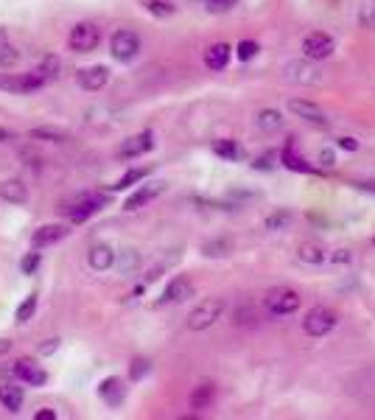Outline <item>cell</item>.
I'll return each mask as SVG.
<instances>
[{
	"mask_svg": "<svg viewBox=\"0 0 375 420\" xmlns=\"http://www.w3.org/2000/svg\"><path fill=\"white\" fill-rule=\"evenodd\" d=\"M300 291H294V288H272L266 294V300H263V305H266V311L272 317H289V314H294L300 308Z\"/></svg>",
	"mask_w": 375,
	"mask_h": 420,
	"instance_id": "1",
	"label": "cell"
},
{
	"mask_svg": "<svg viewBox=\"0 0 375 420\" xmlns=\"http://www.w3.org/2000/svg\"><path fill=\"white\" fill-rule=\"evenodd\" d=\"M109 202V197L107 194H93V197H78L73 202H68L62 213L68 216V221H73V224H81V221H87L90 216H95L98 210L104 208Z\"/></svg>",
	"mask_w": 375,
	"mask_h": 420,
	"instance_id": "2",
	"label": "cell"
},
{
	"mask_svg": "<svg viewBox=\"0 0 375 420\" xmlns=\"http://www.w3.org/2000/svg\"><path fill=\"white\" fill-rule=\"evenodd\" d=\"M222 311H225V300H219V297L202 300V303L188 314V328H191V331H205V328H210V325L222 317Z\"/></svg>",
	"mask_w": 375,
	"mask_h": 420,
	"instance_id": "3",
	"label": "cell"
},
{
	"mask_svg": "<svg viewBox=\"0 0 375 420\" xmlns=\"http://www.w3.org/2000/svg\"><path fill=\"white\" fill-rule=\"evenodd\" d=\"M336 322H339L336 311H331V308H325V305H316V308H311V311L305 314L302 331H305L308 337H325V334H331V331L336 328Z\"/></svg>",
	"mask_w": 375,
	"mask_h": 420,
	"instance_id": "4",
	"label": "cell"
},
{
	"mask_svg": "<svg viewBox=\"0 0 375 420\" xmlns=\"http://www.w3.org/2000/svg\"><path fill=\"white\" fill-rule=\"evenodd\" d=\"M109 54L118 59V62H132L138 54H141V37L129 28H121L112 34L109 40Z\"/></svg>",
	"mask_w": 375,
	"mask_h": 420,
	"instance_id": "5",
	"label": "cell"
},
{
	"mask_svg": "<svg viewBox=\"0 0 375 420\" xmlns=\"http://www.w3.org/2000/svg\"><path fill=\"white\" fill-rule=\"evenodd\" d=\"M42 87H45V78H42L37 70L23 73V76L0 73V90H3V93H23V95H28V93H37V90H42Z\"/></svg>",
	"mask_w": 375,
	"mask_h": 420,
	"instance_id": "6",
	"label": "cell"
},
{
	"mask_svg": "<svg viewBox=\"0 0 375 420\" xmlns=\"http://www.w3.org/2000/svg\"><path fill=\"white\" fill-rule=\"evenodd\" d=\"M333 51H336V40L331 34H325V31H314V34H308L302 40V54L311 62H322V59L333 57Z\"/></svg>",
	"mask_w": 375,
	"mask_h": 420,
	"instance_id": "7",
	"label": "cell"
},
{
	"mask_svg": "<svg viewBox=\"0 0 375 420\" xmlns=\"http://www.w3.org/2000/svg\"><path fill=\"white\" fill-rule=\"evenodd\" d=\"M98 42H101V28L95 23H78L68 37V45L76 54H90L98 48Z\"/></svg>",
	"mask_w": 375,
	"mask_h": 420,
	"instance_id": "8",
	"label": "cell"
},
{
	"mask_svg": "<svg viewBox=\"0 0 375 420\" xmlns=\"http://www.w3.org/2000/svg\"><path fill=\"white\" fill-rule=\"evenodd\" d=\"M289 112L302 118V121H308V124H316V127H325V124H328L325 110H322L319 104L308 101V98H292V101H289Z\"/></svg>",
	"mask_w": 375,
	"mask_h": 420,
	"instance_id": "9",
	"label": "cell"
},
{
	"mask_svg": "<svg viewBox=\"0 0 375 420\" xmlns=\"http://www.w3.org/2000/svg\"><path fill=\"white\" fill-rule=\"evenodd\" d=\"M11 373H14L23 384H28V387H42V384L48 381V373H45L34 358H20V361H14Z\"/></svg>",
	"mask_w": 375,
	"mask_h": 420,
	"instance_id": "10",
	"label": "cell"
},
{
	"mask_svg": "<svg viewBox=\"0 0 375 420\" xmlns=\"http://www.w3.org/2000/svg\"><path fill=\"white\" fill-rule=\"evenodd\" d=\"M154 148V132L146 129V132H141V135H132V138H126L121 146H118V157H124V160H132V157H141V154H146Z\"/></svg>",
	"mask_w": 375,
	"mask_h": 420,
	"instance_id": "11",
	"label": "cell"
},
{
	"mask_svg": "<svg viewBox=\"0 0 375 420\" xmlns=\"http://www.w3.org/2000/svg\"><path fill=\"white\" fill-rule=\"evenodd\" d=\"M194 294V283L185 275H177V278L168 280V286L162 288V297H160V305H171V303H182Z\"/></svg>",
	"mask_w": 375,
	"mask_h": 420,
	"instance_id": "12",
	"label": "cell"
},
{
	"mask_svg": "<svg viewBox=\"0 0 375 420\" xmlns=\"http://www.w3.org/2000/svg\"><path fill=\"white\" fill-rule=\"evenodd\" d=\"M68 227L65 224H42L40 230H34V235H31V247L34 250H42V247H54V244H59V241H65L68 238Z\"/></svg>",
	"mask_w": 375,
	"mask_h": 420,
	"instance_id": "13",
	"label": "cell"
},
{
	"mask_svg": "<svg viewBox=\"0 0 375 420\" xmlns=\"http://www.w3.org/2000/svg\"><path fill=\"white\" fill-rule=\"evenodd\" d=\"M109 81V70L104 65H93V68H81L76 73V84L87 93H98L104 84Z\"/></svg>",
	"mask_w": 375,
	"mask_h": 420,
	"instance_id": "14",
	"label": "cell"
},
{
	"mask_svg": "<svg viewBox=\"0 0 375 420\" xmlns=\"http://www.w3.org/2000/svg\"><path fill=\"white\" fill-rule=\"evenodd\" d=\"M286 81L292 84H316L319 81V73L311 65V59H294L286 65Z\"/></svg>",
	"mask_w": 375,
	"mask_h": 420,
	"instance_id": "15",
	"label": "cell"
},
{
	"mask_svg": "<svg viewBox=\"0 0 375 420\" xmlns=\"http://www.w3.org/2000/svg\"><path fill=\"white\" fill-rule=\"evenodd\" d=\"M87 264L95 272H107V269L115 267V250L109 244H93L90 252H87Z\"/></svg>",
	"mask_w": 375,
	"mask_h": 420,
	"instance_id": "16",
	"label": "cell"
},
{
	"mask_svg": "<svg viewBox=\"0 0 375 420\" xmlns=\"http://www.w3.org/2000/svg\"><path fill=\"white\" fill-rule=\"evenodd\" d=\"M160 194H165V182H149V185H141L129 199H126V210H141L146 208L149 202H154Z\"/></svg>",
	"mask_w": 375,
	"mask_h": 420,
	"instance_id": "17",
	"label": "cell"
},
{
	"mask_svg": "<svg viewBox=\"0 0 375 420\" xmlns=\"http://www.w3.org/2000/svg\"><path fill=\"white\" fill-rule=\"evenodd\" d=\"M98 395H101V401H104L107 407H121V404L126 401V387H124L121 378L112 375V378H104V381H101Z\"/></svg>",
	"mask_w": 375,
	"mask_h": 420,
	"instance_id": "18",
	"label": "cell"
},
{
	"mask_svg": "<svg viewBox=\"0 0 375 420\" xmlns=\"http://www.w3.org/2000/svg\"><path fill=\"white\" fill-rule=\"evenodd\" d=\"M0 199L8 205H25L28 202V188L23 180H6L0 182Z\"/></svg>",
	"mask_w": 375,
	"mask_h": 420,
	"instance_id": "19",
	"label": "cell"
},
{
	"mask_svg": "<svg viewBox=\"0 0 375 420\" xmlns=\"http://www.w3.org/2000/svg\"><path fill=\"white\" fill-rule=\"evenodd\" d=\"M23 401H25V392H23V387H17V384H0V407L6 409V412H20L23 409Z\"/></svg>",
	"mask_w": 375,
	"mask_h": 420,
	"instance_id": "20",
	"label": "cell"
},
{
	"mask_svg": "<svg viewBox=\"0 0 375 420\" xmlns=\"http://www.w3.org/2000/svg\"><path fill=\"white\" fill-rule=\"evenodd\" d=\"M232 57V48L227 42H213L208 51H205V65L210 70H225L227 62Z\"/></svg>",
	"mask_w": 375,
	"mask_h": 420,
	"instance_id": "21",
	"label": "cell"
},
{
	"mask_svg": "<svg viewBox=\"0 0 375 420\" xmlns=\"http://www.w3.org/2000/svg\"><path fill=\"white\" fill-rule=\"evenodd\" d=\"M280 163H283V165H286L289 171H300V174H314V171H316V168H314V165H311V163H308L305 157L294 154L292 143H289V146H286V148L280 151Z\"/></svg>",
	"mask_w": 375,
	"mask_h": 420,
	"instance_id": "22",
	"label": "cell"
},
{
	"mask_svg": "<svg viewBox=\"0 0 375 420\" xmlns=\"http://www.w3.org/2000/svg\"><path fill=\"white\" fill-rule=\"evenodd\" d=\"M213 401H216V387H213V384H199V387L191 392V409H196V412L210 409Z\"/></svg>",
	"mask_w": 375,
	"mask_h": 420,
	"instance_id": "23",
	"label": "cell"
},
{
	"mask_svg": "<svg viewBox=\"0 0 375 420\" xmlns=\"http://www.w3.org/2000/svg\"><path fill=\"white\" fill-rule=\"evenodd\" d=\"M17 62H20V51L11 45V40H8L6 28H0V70L14 68Z\"/></svg>",
	"mask_w": 375,
	"mask_h": 420,
	"instance_id": "24",
	"label": "cell"
},
{
	"mask_svg": "<svg viewBox=\"0 0 375 420\" xmlns=\"http://www.w3.org/2000/svg\"><path fill=\"white\" fill-rule=\"evenodd\" d=\"M255 127H258L261 132H278V129L283 127V115H280L278 110H261V112L255 115Z\"/></svg>",
	"mask_w": 375,
	"mask_h": 420,
	"instance_id": "25",
	"label": "cell"
},
{
	"mask_svg": "<svg viewBox=\"0 0 375 420\" xmlns=\"http://www.w3.org/2000/svg\"><path fill=\"white\" fill-rule=\"evenodd\" d=\"M213 151H216L222 160H230V163H235V160L244 157V148H241L235 140H227V138L216 140V143H213Z\"/></svg>",
	"mask_w": 375,
	"mask_h": 420,
	"instance_id": "26",
	"label": "cell"
},
{
	"mask_svg": "<svg viewBox=\"0 0 375 420\" xmlns=\"http://www.w3.org/2000/svg\"><path fill=\"white\" fill-rule=\"evenodd\" d=\"M31 138L48 140V143H68L71 135H68L65 129H59V127H34V129H31Z\"/></svg>",
	"mask_w": 375,
	"mask_h": 420,
	"instance_id": "27",
	"label": "cell"
},
{
	"mask_svg": "<svg viewBox=\"0 0 375 420\" xmlns=\"http://www.w3.org/2000/svg\"><path fill=\"white\" fill-rule=\"evenodd\" d=\"M297 258L305 261V264H322L325 258H328V252L319 247V244H311V241H305L297 247Z\"/></svg>",
	"mask_w": 375,
	"mask_h": 420,
	"instance_id": "28",
	"label": "cell"
},
{
	"mask_svg": "<svg viewBox=\"0 0 375 420\" xmlns=\"http://www.w3.org/2000/svg\"><path fill=\"white\" fill-rule=\"evenodd\" d=\"M37 73L45 78V84L56 81V78H59V73H62V62H59V57H45V59L40 62Z\"/></svg>",
	"mask_w": 375,
	"mask_h": 420,
	"instance_id": "29",
	"label": "cell"
},
{
	"mask_svg": "<svg viewBox=\"0 0 375 420\" xmlns=\"http://www.w3.org/2000/svg\"><path fill=\"white\" fill-rule=\"evenodd\" d=\"M292 221H294V213H292V210H278V213H272L263 224H266V230L278 233V230H289V227H292Z\"/></svg>",
	"mask_w": 375,
	"mask_h": 420,
	"instance_id": "30",
	"label": "cell"
},
{
	"mask_svg": "<svg viewBox=\"0 0 375 420\" xmlns=\"http://www.w3.org/2000/svg\"><path fill=\"white\" fill-rule=\"evenodd\" d=\"M115 264H118V269H121L124 275H132V272L141 267V252H138V250H124L121 258L115 255Z\"/></svg>",
	"mask_w": 375,
	"mask_h": 420,
	"instance_id": "31",
	"label": "cell"
},
{
	"mask_svg": "<svg viewBox=\"0 0 375 420\" xmlns=\"http://www.w3.org/2000/svg\"><path fill=\"white\" fill-rule=\"evenodd\" d=\"M141 3H143V8L149 11L151 17H171L177 11L174 0H141Z\"/></svg>",
	"mask_w": 375,
	"mask_h": 420,
	"instance_id": "32",
	"label": "cell"
},
{
	"mask_svg": "<svg viewBox=\"0 0 375 420\" xmlns=\"http://www.w3.org/2000/svg\"><path fill=\"white\" fill-rule=\"evenodd\" d=\"M34 311H37V294H28L25 303H20V308H17V314H14V322H17V325H25V322L34 317Z\"/></svg>",
	"mask_w": 375,
	"mask_h": 420,
	"instance_id": "33",
	"label": "cell"
},
{
	"mask_svg": "<svg viewBox=\"0 0 375 420\" xmlns=\"http://www.w3.org/2000/svg\"><path fill=\"white\" fill-rule=\"evenodd\" d=\"M232 250V244L227 241V238H216V241H208V244H202V252L208 255V258H222Z\"/></svg>",
	"mask_w": 375,
	"mask_h": 420,
	"instance_id": "34",
	"label": "cell"
},
{
	"mask_svg": "<svg viewBox=\"0 0 375 420\" xmlns=\"http://www.w3.org/2000/svg\"><path fill=\"white\" fill-rule=\"evenodd\" d=\"M146 174H149V168H132V171H126V174H124V177H121V180H118L112 188H115V191H124V188H129V185L141 182Z\"/></svg>",
	"mask_w": 375,
	"mask_h": 420,
	"instance_id": "35",
	"label": "cell"
},
{
	"mask_svg": "<svg viewBox=\"0 0 375 420\" xmlns=\"http://www.w3.org/2000/svg\"><path fill=\"white\" fill-rule=\"evenodd\" d=\"M359 23H362L364 28H373V31H375V0H364V3H362Z\"/></svg>",
	"mask_w": 375,
	"mask_h": 420,
	"instance_id": "36",
	"label": "cell"
},
{
	"mask_svg": "<svg viewBox=\"0 0 375 420\" xmlns=\"http://www.w3.org/2000/svg\"><path fill=\"white\" fill-rule=\"evenodd\" d=\"M258 51H261V48H258V42H252V40H241L238 48H235V54H238L241 62H249L252 57H258Z\"/></svg>",
	"mask_w": 375,
	"mask_h": 420,
	"instance_id": "37",
	"label": "cell"
},
{
	"mask_svg": "<svg viewBox=\"0 0 375 420\" xmlns=\"http://www.w3.org/2000/svg\"><path fill=\"white\" fill-rule=\"evenodd\" d=\"M151 370L149 358H135L132 361V367H129V375H132V381H141V378H146Z\"/></svg>",
	"mask_w": 375,
	"mask_h": 420,
	"instance_id": "38",
	"label": "cell"
},
{
	"mask_svg": "<svg viewBox=\"0 0 375 420\" xmlns=\"http://www.w3.org/2000/svg\"><path fill=\"white\" fill-rule=\"evenodd\" d=\"M205 6L213 14H225V11H232L238 6V0H205Z\"/></svg>",
	"mask_w": 375,
	"mask_h": 420,
	"instance_id": "39",
	"label": "cell"
},
{
	"mask_svg": "<svg viewBox=\"0 0 375 420\" xmlns=\"http://www.w3.org/2000/svg\"><path fill=\"white\" fill-rule=\"evenodd\" d=\"M37 267H40V252H31V255H25V258H23V264H20L23 275H34V272H37Z\"/></svg>",
	"mask_w": 375,
	"mask_h": 420,
	"instance_id": "40",
	"label": "cell"
},
{
	"mask_svg": "<svg viewBox=\"0 0 375 420\" xmlns=\"http://www.w3.org/2000/svg\"><path fill=\"white\" fill-rule=\"evenodd\" d=\"M275 160H278V154H263V157H258V160L252 163V168H258V171H272V168H275Z\"/></svg>",
	"mask_w": 375,
	"mask_h": 420,
	"instance_id": "41",
	"label": "cell"
},
{
	"mask_svg": "<svg viewBox=\"0 0 375 420\" xmlns=\"http://www.w3.org/2000/svg\"><path fill=\"white\" fill-rule=\"evenodd\" d=\"M319 163H322L325 168H331V165L336 163V157H333V151H331V148H322V151H319Z\"/></svg>",
	"mask_w": 375,
	"mask_h": 420,
	"instance_id": "42",
	"label": "cell"
},
{
	"mask_svg": "<svg viewBox=\"0 0 375 420\" xmlns=\"http://www.w3.org/2000/svg\"><path fill=\"white\" fill-rule=\"evenodd\" d=\"M56 348H59V339H48V342L40 345V353H42V356H51Z\"/></svg>",
	"mask_w": 375,
	"mask_h": 420,
	"instance_id": "43",
	"label": "cell"
},
{
	"mask_svg": "<svg viewBox=\"0 0 375 420\" xmlns=\"http://www.w3.org/2000/svg\"><path fill=\"white\" fill-rule=\"evenodd\" d=\"M339 148H347V151H356V148H359V143H356V138H339Z\"/></svg>",
	"mask_w": 375,
	"mask_h": 420,
	"instance_id": "44",
	"label": "cell"
},
{
	"mask_svg": "<svg viewBox=\"0 0 375 420\" xmlns=\"http://www.w3.org/2000/svg\"><path fill=\"white\" fill-rule=\"evenodd\" d=\"M347 261H350V252H347V250H336L333 264H347Z\"/></svg>",
	"mask_w": 375,
	"mask_h": 420,
	"instance_id": "45",
	"label": "cell"
},
{
	"mask_svg": "<svg viewBox=\"0 0 375 420\" xmlns=\"http://www.w3.org/2000/svg\"><path fill=\"white\" fill-rule=\"evenodd\" d=\"M34 418L37 420H56V412H54V409H40Z\"/></svg>",
	"mask_w": 375,
	"mask_h": 420,
	"instance_id": "46",
	"label": "cell"
},
{
	"mask_svg": "<svg viewBox=\"0 0 375 420\" xmlns=\"http://www.w3.org/2000/svg\"><path fill=\"white\" fill-rule=\"evenodd\" d=\"M8 350H11V342L8 339H0V356H6Z\"/></svg>",
	"mask_w": 375,
	"mask_h": 420,
	"instance_id": "47",
	"label": "cell"
},
{
	"mask_svg": "<svg viewBox=\"0 0 375 420\" xmlns=\"http://www.w3.org/2000/svg\"><path fill=\"white\" fill-rule=\"evenodd\" d=\"M8 140H14V135L8 129H0V143H8Z\"/></svg>",
	"mask_w": 375,
	"mask_h": 420,
	"instance_id": "48",
	"label": "cell"
},
{
	"mask_svg": "<svg viewBox=\"0 0 375 420\" xmlns=\"http://www.w3.org/2000/svg\"><path fill=\"white\" fill-rule=\"evenodd\" d=\"M356 185H359L362 191H373L375 194V182H356Z\"/></svg>",
	"mask_w": 375,
	"mask_h": 420,
	"instance_id": "49",
	"label": "cell"
}]
</instances>
